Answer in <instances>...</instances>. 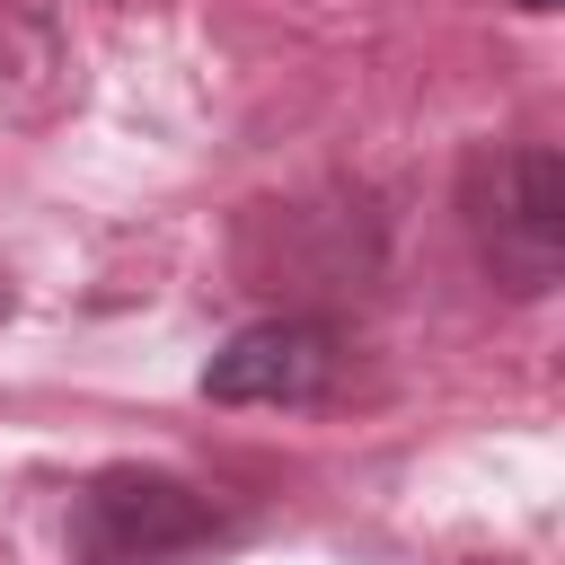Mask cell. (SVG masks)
Here are the masks:
<instances>
[{"label":"cell","instance_id":"277c9868","mask_svg":"<svg viewBox=\"0 0 565 565\" xmlns=\"http://www.w3.org/2000/svg\"><path fill=\"white\" fill-rule=\"evenodd\" d=\"M521 9H556V0H521Z\"/></svg>","mask_w":565,"mask_h":565},{"label":"cell","instance_id":"3957f363","mask_svg":"<svg viewBox=\"0 0 565 565\" xmlns=\"http://www.w3.org/2000/svg\"><path fill=\"white\" fill-rule=\"evenodd\" d=\"M335 380V335L309 318H265L238 327L212 362H203V397L212 406H309Z\"/></svg>","mask_w":565,"mask_h":565},{"label":"cell","instance_id":"7a4b0ae2","mask_svg":"<svg viewBox=\"0 0 565 565\" xmlns=\"http://www.w3.org/2000/svg\"><path fill=\"white\" fill-rule=\"evenodd\" d=\"M212 530V503L177 477H141V468H106L79 494V565H159L177 547H194Z\"/></svg>","mask_w":565,"mask_h":565},{"label":"cell","instance_id":"6da1fadb","mask_svg":"<svg viewBox=\"0 0 565 565\" xmlns=\"http://www.w3.org/2000/svg\"><path fill=\"white\" fill-rule=\"evenodd\" d=\"M468 230L503 291H547L565 265V168L556 150L521 141L468 168Z\"/></svg>","mask_w":565,"mask_h":565}]
</instances>
